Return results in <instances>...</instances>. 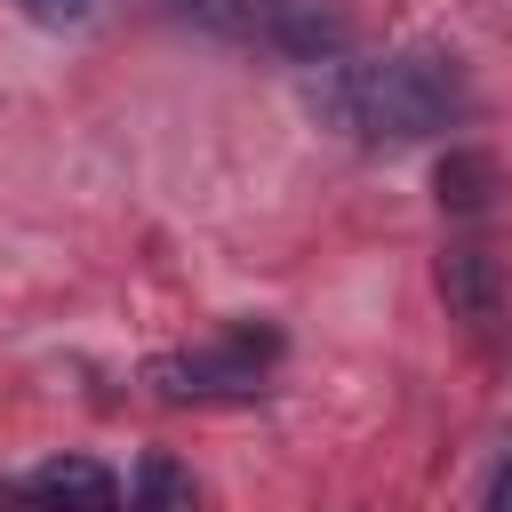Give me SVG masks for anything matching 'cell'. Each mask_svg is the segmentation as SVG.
Listing matches in <instances>:
<instances>
[{
	"mask_svg": "<svg viewBox=\"0 0 512 512\" xmlns=\"http://www.w3.org/2000/svg\"><path fill=\"white\" fill-rule=\"evenodd\" d=\"M96 0H24V16H40V24H80Z\"/></svg>",
	"mask_w": 512,
	"mask_h": 512,
	"instance_id": "obj_8",
	"label": "cell"
},
{
	"mask_svg": "<svg viewBox=\"0 0 512 512\" xmlns=\"http://www.w3.org/2000/svg\"><path fill=\"white\" fill-rule=\"evenodd\" d=\"M200 496H192V472L176 464V456H144V472H136V512H192Z\"/></svg>",
	"mask_w": 512,
	"mask_h": 512,
	"instance_id": "obj_7",
	"label": "cell"
},
{
	"mask_svg": "<svg viewBox=\"0 0 512 512\" xmlns=\"http://www.w3.org/2000/svg\"><path fill=\"white\" fill-rule=\"evenodd\" d=\"M488 512H512V456H504L496 480H488Z\"/></svg>",
	"mask_w": 512,
	"mask_h": 512,
	"instance_id": "obj_9",
	"label": "cell"
},
{
	"mask_svg": "<svg viewBox=\"0 0 512 512\" xmlns=\"http://www.w3.org/2000/svg\"><path fill=\"white\" fill-rule=\"evenodd\" d=\"M0 512H120V480L96 456H48L24 488H0Z\"/></svg>",
	"mask_w": 512,
	"mask_h": 512,
	"instance_id": "obj_4",
	"label": "cell"
},
{
	"mask_svg": "<svg viewBox=\"0 0 512 512\" xmlns=\"http://www.w3.org/2000/svg\"><path fill=\"white\" fill-rule=\"evenodd\" d=\"M280 352V336H224V344H208V352H168V360H152L144 368V384L160 392V400H256L264 384V360Z\"/></svg>",
	"mask_w": 512,
	"mask_h": 512,
	"instance_id": "obj_3",
	"label": "cell"
},
{
	"mask_svg": "<svg viewBox=\"0 0 512 512\" xmlns=\"http://www.w3.org/2000/svg\"><path fill=\"white\" fill-rule=\"evenodd\" d=\"M432 184H440V208H456V216H480V208L496 200V160H488V152H448Z\"/></svg>",
	"mask_w": 512,
	"mask_h": 512,
	"instance_id": "obj_6",
	"label": "cell"
},
{
	"mask_svg": "<svg viewBox=\"0 0 512 512\" xmlns=\"http://www.w3.org/2000/svg\"><path fill=\"white\" fill-rule=\"evenodd\" d=\"M440 296H448L456 320L488 328V320L504 312V264H496L488 248H448V256H440Z\"/></svg>",
	"mask_w": 512,
	"mask_h": 512,
	"instance_id": "obj_5",
	"label": "cell"
},
{
	"mask_svg": "<svg viewBox=\"0 0 512 512\" xmlns=\"http://www.w3.org/2000/svg\"><path fill=\"white\" fill-rule=\"evenodd\" d=\"M304 104L344 128L352 144H416L440 136L472 112V88L456 72V56L440 48H400V56H328L304 80Z\"/></svg>",
	"mask_w": 512,
	"mask_h": 512,
	"instance_id": "obj_1",
	"label": "cell"
},
{
	"mask_svg": "<svg viewBox=\"0 0 512 512\" xmlns=\"http://www.w3.org/2000/svg\"><path fill=\"white\" fill-rule=\"evenodd\" d=\"M200 24L232 32V40H256L288 64H328L352 48V24L336 0H184Z\"/></svg>",
	"mask_w": 512,
	"mask_h": 512,
	"instance_id": "obj_2",
	"label": "cell"
}]
</instances>
